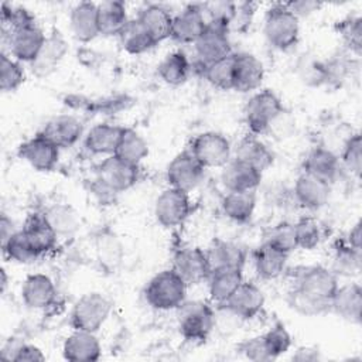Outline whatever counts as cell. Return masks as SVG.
<instances>
[{"label": "cell", "instance_id": "obj_1", "mask_svg": "<svg viewBox=\"0 0 362 362\" xmlns=\"http://www.w3.org/2000/svg\"><path fill=\"white\" fill-rule=\"evenodd\" d=\"M338 276L324 266L301 267L288 293L290 307L303 315H320L331 310V300L338 288Z\"/></svg>", "mask_w": 362, "mask_h": 362}, {"label": "cell", "instance_id": "obj_2", "mask_svg": "<svg viewBox=\"0 0 362 362\" xmlns=\"http://www.w3.org/2000/svg\"><path fill=\"white\" fill-rule=\"evenodd\" d=\"M263 31L273 48L288 51L298 42L300 23L286 3H276L266 11Z\"/></svg>", "mask_w": 362, "mask_h": 362}, {"label": "cell", "instance_id": "obj_3", "mask_svg": "<svg viewBox=\"0 0 362 362\" xmlns=\"http://www.w3.org/2000/svg\"><path fill=\"white\" fill-rule=\"evenodd\" d=\"M188 284L173 270L167 269L157 273L147 283L144 297L148 305L156 310H177L187 297Z\"/></svg>", "mask_w": 362, "mask_h": 362}, {"label": "cell", "instance_id": "obj_4", "mask_svg": "<svg viewBox=\"0 0 362 362\" xmlns=\"http://www.w3.org/2000/svg\"><path fill=\"white\" fill-rule=\"evenodd\" d=\"M180 334L191 342H204L215 328V313L212 307L201 300L184 301L177 308Z\"/></svg>", "mask_w": 362, "mask_h": 362}, {"label": "cell", "instance_id": "obj_5", "mask_svg": "<svg viewBox=\"0 0 362 362\" xmlns=\"http://www.w3.org/2000/svg\"><path fill=\"white\" fill-rule=\"evenodd\" d=\"M112 311V303L99 291H90L79 297L71 311V325L78 331L98 332Z\"/></svg>", "mask_w": 362, "mask_h": 362}, {"label": "cell", "instance_id": "obj_6", "mask_svg": "<svg viewBox=\"0 0 362 362\" xmlns=\"http://www.w3.org/2000/svg\"><path fill=\"white\" fill-rule=\"evenodd\" d=\"M280 98L270 89H263L250 96L245 106V122L252 134L264 133L283 113Z\"/></svg>", "mask_w": 362, "mask_h": 362}, {"label": "cell", "instance_id": "obj_7", "mask_svg": "<svg viewBox=\"0 0 362 362\" xmlns=\"http://www.w3.org/2000/svg\"><path fill=\"white\" fill-rule=\"evenodd\" d=\"M96 187L103 192L119 194L130 189L140 178V165L126 163L119 157L107 156L98 165Z\"/></svg>", "mask_w": 362, "mask_h": 362}, {"label": "cell", "instance_id": "obj_8", "mask_svg": "<svg viewBox=\"0 0 362 362\" xmlns=\"http://www.w3.org/2000/svg\"><path fill=\"white\" fill-rule=\"evenodd\" d=\"M205 168L223 167L232 156L230 141L219 132L197 134L188 148Z\"/></svg>", "mask_w": 362, "mask_h": 362}, {"label": "cell", "instance_id": "obj_9", "mask_svg": "<svg viewBox=\"0 0 362 362\" xmlns=\"http://www.w3.org/2000/svg\"><path fill=\"white\" fill-rule=\"evenodd\" d=\"M229 28L216 21H208L205 31L194 44L195 55L202 65L215 62L232 54Z\"/></svg>", "mask_w": 362, "mask_h": 362}, {"label": "cell", "instance_id": "obj_10", "mask_svg": "<svg viewBox=\"0 0 362 362\" xmlns=\"http://www.w3.org/2000/svg\"><path fill=\"white\" fill-rule=\"evenodd\" d=\"M3 42L8 45V54L20 61L31 64L37 55L40 54L47 35L44 31L35 24H30L14 31H3L1 30Z\"/></svg>", "mask_w": 362, "mask_h": 362}, {"label": "cell", "instance_id": "obj_11", "mask_svg": "<svg viewBox=\"0 0 362 362\" xmlns=\"http://www.w3.org/2000/svg\"><path fill=\"white\" fill-rule=\"evenodd\" d=\"M191 214L189 192L173 187L165 188L156 199L154 215L164 228L181 225Z\"/></svg>", "mask_w": 362, "mask_h": 362}, {"label": "cell", "instance_id": "obj_12", "mask_svg": "<svg viewBox=\"0 0 362 362\" xmlns=\"http://www.w3.org/2000/svg\"><path fill=\"white\" fill-rule=\"evenodd\" d=\"M205 167L194 157L189 150L178 153L167 165L165 178L170 187L191 192L202 181Z\"/></svg>", "mask_w": 362, "mask_h": 362}, {"label": "cell", "instance_id": "obj_13", "mask_svg": "<svg viewBox=\"0 0 362 362\" xmlns=\"http://www.w3.org/2000/svg\"><path fill=\"white\" fill-rule=\"evenodd\" d=\"M188 286L208 280L212 269L206 252L201 247H181L174 253L171 267Z\"/></svg>", "mask_w": 362, "mask_h": 362}, {"label": "cell", "instance_id": "obj_14", "mask_svg": "<svg viewBox=\"0 0 362 362\" xmlns=\"http://www.w3.org/2000/svg\"><path fill=\"white\" fill-rule=\"evenodd\" d=\"M264 305L263 291L252 281H242L232 296L219 307L240 320L255 318Z\"/></svg>", "mask_w": 362, "mask_h": 362}, {"label": "cell", "instance_id": "obj_15", "mask_svg": "<svg viewBox=\"0 0 362 362\" xmlns=\"http://www.w3.org/2000/svg\"><path fill=\"white\" fill-rule=\"evenodd\" d=\"M59 150L61 148L51 140L44 137L41 133H37L18 146L17 154L34 170L52 171L58 163Z\"/></svg>", "mask_w": 362, "mask_h": 362}, {"label": "cell", "instance_id": "obj_16", "mask_svg": "<svg viewBox=\"0 0 362 362\" xmlns=\"http://www.w3.org/2000/svg\"><path fill=\"white\" fill-rule=\"evenodd\" d=\"M206 17L201 4H188L173 16L171 38L180 44H195L206 28Z\"/></svg>", "mask_w": 362, "mask_h": 362}, {"label": "cell", "instance_id": "obj_17", "mask_svg": "<svg viewBox=\"0 0 362 362\" xmlns=\"http://www.w3.org/2000/svg\"><path fill=\"white\" fill-rule=\"evenodd\" d=\"M68 52V42L62 33L57 28H54L45 38V42L37 55V58L30 64L31 71L38 78H44L51 75L65 54Z\"/></svg>", "mask_w": 362, "mask_h": 362}, {"label": "cell", "instance_id": "obj_18", "mask_svg": "<svg viewBox=\"0 0 362 362\" xmlns=\"http://www.w3.org/2000/svg\"><path fill=\"white\" fill-rule=\"evenodd\" d=\"M293 192L296 201L303 208L315 211L328 202L331 195V184L307 173H301L294 182Z\"/></svg>", "mask_w": 362, "mask_h": 362}, {"label": "cell", "instance_id": "obj_19", "mask_svg": "<svg viewBox=\"0 0 362 362\" xmlns=\"http://www.w3.org/2000/svg\"><path fill=\"white\" fill-rule=\"evenodd\" d=\"M342 170L339 157L324 146L314 147L304 158L303 173L314 175L328 184L337 181Z\"/></svg>", "mask_w": 362, "mask_h": 362}, {"label": "cell", "instance_id": "obj_20", "mask_svg": "<svg viewBox=\"0 0 362 362\" xmlns=\"http://www.w3.org/2000/svg\"><path fill=\"white\" fill-rule=\"evenodd\" d=\"M21 298L28 308L44 310L57 300L55 284L47 274H30L21 286Z\"/></svg>", "mask_w": 362, "mask_h": 362}, {"label": "cell", "instance_id": "obj_21", "mask_svg": "<svg viewBox=\"0 0 362 362\" xmlns=\"http://www.w3.org/2000/svg\"><path fill=\"white\" fill-rule=\"evenodd\" d=\"M38 133L51 140L59 148H68L76 144L82 137L83 124L72 115H59L47 122Z\"/></svg>", "mask_w": 362, "mask_h": 362}, {"label": "cell", "instance_id": "obj_22", "mask_svg": "<svg viewBox=\"0 0 362 362\" xmlns=\"http://www.w3.org/2000/svg\"><path fill=\"white\" fill-rule=\"evenodd\" d=\"M102 348L95 332L74 329L62 345V355L71 362H95L100 358Z\"/></svg>", "mask_w": 362, "mask_h": 362}, {"label": "cell", "instance_id": "obj_23", "mask_svg": "<svg viewBox=\"0 0 362 362\" xmlns=\"http://www.w3.org/2000/svg\"><path fill=\"white\" fill-rule=\"evenodd\" d=\"M222 168L221 180L226 191H255L262 181L263 173L235 157Z\"/></svg>", "mask_w": 362, "mask_h": 362}, {"label": "cell", "instance_id": "obj_24", "mask_svg": "<svg viewBox=\"0 0 362 362\" xmlns=\"http://www.w3.org/2000/svg\"><path fill=\"white\" fill-rule=\"evenodd\" d=\"M264 78L263 64L249 52L235 54V83L233 90L240 93L253 92L260 88Z\"/></svg>", "mask_w": 362, "mask_h": 362}, {"label": "cell", "instance_id": "obj_25", "mask_svg": "<svg viewBox=\"0 0 362 362\" xmlns=\"http://www.w3.org/2000/svg\"><path fill=\"white\" fill-rule=\"evenodd\" d=\"M329 311L348 322L359 324L362 315V288L359 283L338 286Z\"/></svg>", "mask_w": 362, "mask_h": 362}, {"label": "cell", "instance_id": "obj_26", "mask_svg": "<svg viewBox=\"0 0 362 362\" xmlns=\"http://www.w3.org/2000/svg\"><path fill=\"white\" fill-rule=\"evenodd\" d=\"M69 25L74 37L81 42H89L95 40L99 31L98 4L92 1L78 3L69 14Z\"/></svg>", "mask_w": 362, "mask_h": 362}, {"label": "cell", "instance_id": "obj_27", "mask_svg": "<svg viewBox=\"0 0 362 362\" xmlns=\"http://www.w3.org/2000/svg\"><path fill=\"white\" fill-rule=\"evenodd\" d=\"M21 230L40 256L51 252L57 245L58 236L48 223L44 212L30 214Z\"/></svg>", "mask_w": 362, "mask_h": 362}, {"label": "cell", "instance_id": "obj_28", "mask_svg": "<svg viewBox=\"0 0 362 362\" xmlns=\"http://www.w3.org/2000/svg\"><path fill=\"white\" fill-rule=\"evenodd\" d=\"M124 127L110 123H99L90 127L85 136V148L95 156H113Z\"/></svg>", "mask_w": 362, "mask_h": 362}, {"label": "cell", "instance_id": "obj_29", "mask_svg": "<svg viewBox=\"0 0 362 362\" xmlns=\"http://www.w3.org/2000/svg\"><path fill=\"white\" fill-rule=\"evenodd\" d=\"M211 269H240L246 263V252L236 243L223 240V239H214L209 247L205 250Z\"/></svg>", "mask_w": 362, "mask_h": 362}, {"label": "cell", "instance_id": "obj_30", "mask_svg": "<svg viewBox=\"0 0 362 362\" xmlns=\"http://www.w3.org/2000/svg\"><path fill=\"white\" fill-rule=\"evenodd\" d=\"M235 158L252 165L257 171H266L274 161L273 151L255 134L243 137L235 150Z\"/></svg>", "mask_w": 362, "mask_h": 362}, {"label": "cell", "instance_id": "obj_31", "mask_svg": "<svg viewBox=\"0 0 362 362\" xmlns=\"http://www.w3.org/2000/svg\"><path fill=\"white\" fill-rule=\"evenodd\" d=\"M95 253L100 267L109 273H113L123 260V246L109 228L100 229L95 235Z\"/></svg>", "mask_w": 362, "mask_h": 362}, {"label": "cell", "instance_id": "obj_32", "mask_svg": "<svg viewBox=\"0 0 362 362\" xmlns=\"http://www.w3.org/2000/svg\"><path fill=\"white\" fill-rule=\"evenodd\" d=\"M288 259V253L274 247L273 245L263 242L253 253V263L259 277L270 280L279 277L284 269Z\"/></svg>", "mask_w": 362, "mask_h": 362}, {"label": "cell", "instance_id": "obj_33", "mask_svg": "<svg viewBox=\"0 0 362 362\" xmlns=\"http://www.w3.org/2000/svg\"><path fill=\"white\" fill-rule=\"evenodd\" d=\"M153 37L156 44L171 37L173 14L160 4H148L136 17Z\"/></svg>", "mask_w": 362, "mask_h": 362}, {"label": "cell", "instance_id": "obj_34", "mask_svg": "<svg viewBox=\"0 0 362 362\" xmlns=\"http://www.w3.org/2000/svg\"><path fill=\"white\" fill-rule=\"evenodd\" d=\"M243 281V273L240 269H218L212 270L208 277L209 297L218 305L223 304L232 293Z\"/></svg>", "mask_w": 362, "mask_h": 362}, {"label": "cell", "instance_id": "obj_35", "mask_svg": "<svg viewBox=\"0 0 362 362\" xmlns=\"http://www.w3.org/2000/svg\"><path fill=\"white\" fill-rule=\"evenodd\" d=\"M222 212L233 222L245 223L250 221L256 208L255 191H228L221 202Z\"/></svg>", "mask_w": 362, "mask_h": 362}, {"label": "cell", "instance_id": "obj_36", "mask_svg": "<svg viewBox=\"0 0 362 362\" xmlns=\"http://www.w3.org/2000/svg\"><path fill=\"white\" fill-rule=\"evenodd\" d=\"M98 20H99V31L102 35L110 37L117 35L123 31L126 24L129 23L126 4L117 0L103 1L98 4Z\"/></svg>", "mask_w": 362, "mask_h": 362}, {"label": "cell", "instance_id": "obj_37", "mask_svg": "<svg viewBox=\"0 0 362 362\" xmlns=\"http://www.w3.org/2000/svg\"><path fill=\"white\" fill-rule=\"evenodd\" d=\"M44 215L58 238L72 236L81 226L78 212L66 204H54L44 211Z\"/></svg>", "mask_w": 362, "mask_h": 362}, {"label": "cell", "instance_id": "obj_38", "mask_svg": "<svg viewBox=\"0 0 362 362\" xmlns=\"http://www.w3.org/2000/svg\"><path fill=\"white\" fill-rule=\"evenodd\" d=\"M158 76L171 86H178L184 83L191 72V64L188 57L181 51H174L158 64Z\"/></svg>", "mask_w": 362, "mask_h": 362}, {"label": "cell", "instance_id": "obj_39", "mask_svg": "<svg viewBox=\"0 0 362 362\" xmlns=\"http://www.w3.org/2000/svg\"><path fill=\"white\" fill-rule=\"evenodd\" d=\"M204 78L216 89L232 90L235 83V52L201 66Z\"/></svg>", "mask_w": 362, "mask_h": 362}, {"label": "cell", "instance_id": "obj_40", "mask_svg": "<svg viewBox=\"0 0 362 362\" xmlns=\"http://www.w3.org/2000/svg\"><path fill=\"white\" fill-rule=\"evenodd\" d=\"M119 38L123 49L133 55L143 54L157 45L153 37L137 18L129 20L123 31L119 34Z\"/></svg>", "mask_w": 362, "mask_h": 362}, {"label": "cell", "instance_id": "obj_41", "mask_svg": "<svg viewBox=\"0 0 362 362\" xmlns=\"http://www.w3.org/2000/svg\"><path fill=\"white\" fill-rule=\"evenodd\" d=\"M148 154V146L143 136H140L136 130L124 127L122 137L119 140L115 156L120 160L139 165L143 158Z\"/></svg>", "mask_w": 362, "mask_h": 362}, {"label": "cell", "instance_id": "obj_42", "mask_svg": "<svg viewBox=\"0 0 362 362\" xmlns=\"http://www.w3.org/2000/svg\"><path fill=\"white\" fill-rule=\"evenodd\" d=\"M361 250L351 247L345 240L337 242L331 270L337 276L352 277L361 272Z\"/></svg>", "mask_w": 362, "mask_h": 362}, {"label": "cell", "instance_id": "obj_43", "mask_svg": "<svg viewBox=\"0 0 362 362\" xmlns=\"http://www.w3.org/2000/svg\"><path fill=\"white\" fill-rule=\"evenodd\" d=\"M3 253L7 259L21 263V264H30L35 262L40 255L37 250L33 247V245L28 242L27 236L24 235L23 230L14 232L3 245Z\"/></svg>", "mask_w": 362, "mask_h": 362}, {"label": "cell", "instance_id": "obj_44", "mask_svg": "<svg viewBox=\"0 0 362 362\" xmlns=\"http://www.w3.org/2000/svg\"><path fill=\"white\" fill-rule=\"evenodd\" d=\"M25 79V72L20 61L4 51L0 55V89L3 92L17 90Z\"/></svg>", "mask_w": 362, "mask_h": 362}, {"label": "cell", "instance_id": "obj_45", "mask_svg": "<svg viewBox=\"0 0 362 362\" xmlns=\"http://www.w3.org/2000/svg\"><path fill=\"white\" fill-rule=\"evenodd\" d=\"M294 230H296L297 247H301L305 250L314 249L320 243L322 236V230L318 221L311 216L300 218L294 223Z\"/></svg>", "mask_w": 362, "mask_h": 362}, {"label": "cell", "instance_id": "obj_46", "mask_svg": "<svg viewBox=\"0 0 362 362\" xmlns=\"http://www.w3.org/2000/svg\"><path fill=\"white\" fill-rule=\"evenodd\" d=\"M264 242H267V243L273 245L274 247L290 255V252L297 249L294 223L280 222V223L272 226L266 233Z\"/></svg>", "mask_w": 362, "mask_h": 362}, {"label": "cell", "instance_id": "obj_47", "mask_svg": "<svg viewBox=\"0 0 362 362\" xmlns=\"http://www.w3.org/2000/svg\"><path fill=\"white\" fill-rule=\"evenodd\" d=\"M339 160L342 167L359 178L362 165V139L359 133H355L346 139Z\"/></svg>", "mask_w": 362, "mask_h": 362}, {"label": "cell", "instance_id": "obj_48", "mask_svg": "<svg viewBox=\"0 0 362 362\" xmlns=\"http://www.w3.org/2000/svg\"><path fill=\"white\" fill-rule=\"evenodd\" d=\"M263 339L272 359H276L280 355L286 354L291 346V335L281 322L274 324L267 332H264Z\"/></svg>", "mask_w": 362, "mask_h": 362}, {"label": "cell", "instance_id": "obj_49", "mask_svg": "<svg viewBox=\"0 0 362 362\" xmlns=\"http://www.w3.org/2000/svg\"><path fill=\"white\" fill-rule=\"evenodd\" d=\"M337 28L351 52L359 55L362 49V18L359 16L348 17L337 24Z\"/></svg>", "mask_w": 362, "mask_h": 362}, {"label": "cell", "instance_id": "obj_50", "mask_svg": "<svg viewBox=\"0 0 362 362\" xmlns=\"http://www.w3.org/2000/svg\"><path fill=\"white\" fill-rule=\"evenodd\" d=\"M239 351L249 361H255V362L273 361L267 351V346L264 344L263 335H256V337H252V338L243 341L239 345Z\"/></svg>", "mask_w": 362, "mask_h": 362}, {"label": "cell", "instance_id": "obj_51", "mask_svg": "<svg viewBox=\"0 0 362 362\" xmlns=\"http://www.w3.org/2000/svg\"><path fill=\"white\" fill-rule=\"evenodd\" d=\"M8 361H14V362H40V361H45V355L35 345L17 344V345H11V354L8 356Z\"/></svg>", "mask_w": 362, "mask_h": 362}, {"label": "cell", "instance_id": "obj_52", "mask_svg": "<svg viewBox=\"0 0 362 362\" xmlns=\"http://www.w3.org/2000/svg\"><path fill=\"white\" fill-rule=\"evenodd\" d=\"M255 14V4L252 3H239L236 4V10L232 18V23L229 25V31H245L252 21V17Z\"/></svg>", "mask_w": 362, "mask_h": 362}, {"label": "cell", "instance_id": "obj_53", "mask_svg": "<svg viewBox=\"0 0 362 362\" xmlns=\"http://www.w3.org/2000/svg\"><path fill=\"white\" fill-rule=\"evenodd\" d=\"M287 7L294 13V16L297 18L304 17V16H310L313 11H317L321 4L317 1H308V0H298V1H290L286 3Z\"/></svg>", "mask_w": 362, "mask_h": 362}, {"label": "cell", "instance_id": "obj_54", "mask_svg": "<svg viewBox=\"0 0 362 362\" xmlns=\"http://www.w3.org/2000/svg\"><path fill=\"white\" fill-rule=\"evenodd\" d=\"M320 359V351L315 346H301L293 355V361L300 362H311Z\"/></svg>", "mask_w": 362, "mask_h": 362}, {"label": "cell", "instance_id": "obj_55", "mask_svg": "<svg viewBox=\"0 0 362 362\" xmlns=\"http://www.w3.org/2000/svg\"><path fill=\"white\" fill-rule=\"evenodd\" d=\"M17 232L14 229V223L13 221L7 216V214H1V219H0V238H1V245L14 233Z\"/></svg>", "mask_w": 362, "mask_h": 362}, {"label": "cell", "instance_id": "obj_56", "mask_svg": "<svg viewBox=\"0 0 362 362\" xmlns=\"http://www.w3.org/2000/svg\"><path fill=\"white\" fill-rule=\"evenodd\" d=\"M345 242H346L351 247H354V249H356V250H361L362 232H361V222H359V221H358V222L352 226V229L348 232V236H346Z\"/></svg>", "mask_w": 362, "mask_h": 362}, {"label": "cell", "instance_id": "obj_57", "mask_svg": "<svg viewBox=\"0 0 362 362\" xmlns=\"http://www.w3.org/2000/svg\"><path fill=\"white\" fill-rule=\"evenodd\" d=\"M7 284H8L7 273H6V270H4V269H1V270H0V290H1V293H6Z\"/></svg>", "mask_w": 362, "mask_h": 362}]
</instances>
